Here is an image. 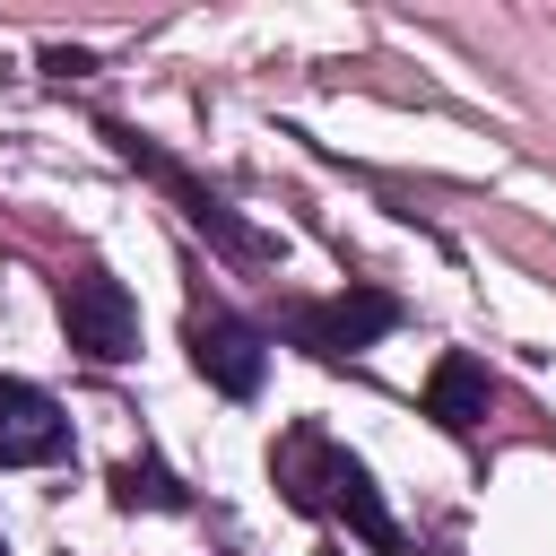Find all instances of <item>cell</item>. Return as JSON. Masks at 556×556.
I'll use <instances>...</instances> for the list:
<instances>
[{"mask_svg": "<svg viewBox=\"0 0 556 556\" xmlns=\"http://www.w3.org/2000/svg\"><path fill=\"white\" fill-rule=\"evenodd\" d=\"M269 469H278V486H287V504H295V513H339L374 556H426V547L391 521V504H382L374 469H365L356 452H339L321 426H295V434L269 452Z\"/></svg>", "mask_w": 556, "mask_h": 556, "instance_id": "cell-1", "label": "cell"}, {"mask_svg": "<svg viewBox=\"0 0 556 556\" xmlns=\"http://www.w3.org/2000/svg\"><path fill=\"white\" fill-rule=\"evenodd\" d=\"M104 139H113V148H122V156H130V165H139V174H148V182H156V191H165V200H174V208H182V217H191V226H200V235L226 252V261H269V243H261V235H252V226H243V217H235V208H226V200H217V191H208L191 165H174V156H165L148 130L104 122Z\"/></svg>", "mask_w": 556, "mask_h": 556, "instance_id": "cell-2", "label": "cell"}, {"mask_svg": "<svg viewBox=\"0 0 556 556\" xmlns=\"http://www.w3.org/2000/svg\"><path fill=\"white\" fill-rule=\"evenodd\" d=\"M61 330H70V348L96 356V365L139 356V304H130V287H122L104 261H70V278H61Z\"/></svg>", "mask_w": 556, "mask_h": 556, "instance_id": "cell-3", "label": "cell"}, {"mask_svg": "<svg viewBox=\"0 0 556 556\" xmlns=\"http://www.w3.org/2000/svg\"><path fill=\"white\" fill-rule=\"evenodd\" d=\"M400 330V295L382 287H348V295H321V304H287V339L313 348V356H365L374 339Z\"/></svg>", "mask_w": 556, "mask_h": 556, "instance_id": "cell-4", "label": "cell"}, {"mask_svg": "<svg viewBox=\"0 0 556 556\" xmlns=\"http://www.w3.org/2000/svg\"><path fill=\"white\" fill-rule=\"evenodd\" d=\"M182 339H191V365H200L226 400H252V391H261V374H269L261 321H243V313H226V304H191Z\"/></svg>", "mask_w": 556, "mask_h": 556, "instance_id": "cell-5", "label": "cell"}, {"mask_svg": "<svg viewBox=\"0 0 556 556\" xmlns=\"http://www.w3.org/2000/svg\"><path fill=\"white\" fill-rule=\"evenodd\" d=\"M43 460H70V417L43 382L0 374V469H43Z\"/></svg>", "mask_w": 556, "mask_h": 556, "instance_id": "cell-6", "label": "cell"}, {"mask_svg": "<svg viewBox=\"0 0 556 556\" xmlns=\"http://www.w3.org/2000/svg\"><path fill=\"white\" fill-rule=\"evenodd\" d=\"M486 400H495L486 365H478L469 348H443V356H434V374H426V417H434L443 434H478Z\"/></svg>", "mask_w": 556, "mask_h": 556, "instance_id": "cell-7", "label": "cell"}, {"mask_svg": "<svg viewBox=\"0 0 556 556\" xmlns=\"http://www.w3.org/2000/svg\"><path fill=\"white\" fill-rule=\"evenodd\" d=\"M113 504H122V513H139V504H148V513H191V495L174 486L165 460H122V469H113Z\"/></svg>", "mask_w": 556, "mask_h": 556, "instance_id": "cell-8", "label": "cell"}, {"mask_svg": "<svg viewBox=\"0 0 556 556\" xmlns=\"http://www.w3.org/2000/svg\"><path fill=\"white\" fill-rule=\"evenodd\" d=\"M0 556H9V547H0Z\"/></svg>", "mask_w": 556, "mask_h": 556, "instance_id": "cell-9", "label": "cell"}]
</instances>
